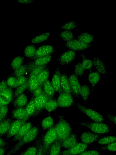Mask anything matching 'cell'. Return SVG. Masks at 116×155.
<instances>
[{"label":"cell","mask_w":116,"mask_h":155,"mask_svg":"<svg viewBox=\"0 0 116 155\" xmlns=\"http://www.w3.org/2000/svg\"><path fill=\"white\" fill-rule=\"evenodd\" d=\"M9 143L5 140L0 137V147H8L9 146Z\"/></svg>","instance_id":"57"},{"label":"cell","mask_w":116,"mask_h":155,"mask_svg":"<svg viewBox=\"0 0 116 155\" xmlns=\"http://www.w3.org/2000/svg\"><path fill=\"white\" fill-rule=\"evenodd\" d=\"M57 140V134L54 127L53 126L48 130L42 138V142L44 155L50 146Z\"/></svg>","instance_id":"5"},{"label":"cell","mask_w":116,"mask_h":155,"mask_svg":"<svg viewBox=\"0 0 116 155\" xmlns=\"http://www.w3.org/2000/svg\"><path fill=\"white\" fill-rule=\"evenodd\" d=\"M103 137L104 136L102 134L86 130L83 131L79 137L81 143L89 145Z\"/></svg>","instance_id":"8"},{"label":"cell","mask_w":116,"mask_h":155,"mask_svg":"<svg viewBox=\"0 0 116 155\" xmlns=\"http://www.w3.org/2000/svg\"><path fill=\"white\" fill-rule=\"evenodd\" d=\"M39 132V129L37 127H32L25 136L11 148L6 155L13 154L15 153L24 145L35 140L37 137Z\"/></svg>","instance_id":"1"},{"label":"cell","mask_w":116,"mask_h":155,"mask_svg":"<svg viewBox=\"0 0 116 155\" xmlns=\"http://www.w3.org/2000/svg\"><path fill=\"white\" fill-rule=\"evenodd\" d=\"M77 26L78 24L76 21H70L63 24L60 26L62 29L70 31L74 29Z\"/></svg>","instance_id":"46"},{"label":"cell","mask_w":116,"mask_h":155,"mask_svg":"<svg viewBox=\"0 0 116 155\" xmlns=\"http://www.w3.org/2000/svg\"><path fill=\"white\" fill-rule=\"evenodd\" d=\"M32 127V124L30 121L26 122L21 127L17 134L13 137L12 142H17L25 136Z\"/></svg>","instance_id":"18"},{"label":"cell","mask_w":116,"mask_h":155,"mask_svg":"<svg viewBox=\"0 0 116 155\" xmlns=\"http://www.w3.org/2000/svg\"><path fill=\"white\" fill-rule=\"evenodd\" d=\"M79 143L76 132H72L68 137L61 142L62 147L68 149L76 145Z\"/></svg>","instance_id":"16"},{"label":"cell","mask_w":116,"mask_h":155,"mask_svg":"<svg viewBox=\"0 0 116 155\" xmlns=\"http://www.w3.org/2000/svg\"><path fill=\"white\" fill-rule=\"evenodd\" d=\"M33 0H18L17 2L21 3H30L33 2Z\"/></svg>","instance_id":"59"},{"label":"cell","mask_w":116,"mask_h":155,"mask_svg":"<svg viewBox=\"0 0 116 155\" xmlns=\"http://www.w3.org/2000/svg\"><path fill=\"white\" fill-rule=\"evenodd\" d=\"M116 142V137L115 136H108L103 137L96 141L100 145H106Z\"/></svg>","instance_id":"36"},{"label":"cell","mask_w":116,"mask_h":155,"mask_svg":"<svg viewBox=\"0 0 116 155\" xmlns=\"http://www.w3.org/2000/svg\"><path fill=\"white\" fill-rule=\"evenodd\" d=\"M58 107L56 101L51 99L48 100L46 103L44 109L49 112L54 110Z\"/></svg>","instance_id":"41"},{"label":"cell","mask_w":116,"mask_h":155,"mask_svg":"<svg viewBox=\"0 0 116 155\" xmlns=\"http://www.w3.org/2000/svg\"><path fill=\"white\" fill-rule=\"evenodd\" d=\"M6 80H4L0 82V93L8 87Z\"/></svg>","instance_id":"56"},{"label":"cell","mask_w":116,"mask_h":155,"mask_svg":"<svg viewBox=\"0 0 116 155\" xmlns=\"http://www.w3.org/2000/svg\"><path fill=\"white\" fill-rule=\"evenodd\" d=\"M42 140V139L41 140H40L38 145V151L36 155H44L43 148Z\"/></svg>","instance_id":"54"},{"label":"cell","mask_w":116,"mask_h":155,"mask_svg":"<svg viewBox=\"0 0 116 155\" xmlns=\"http://www.w3.org/2000/svg\"><path fill=\"white\" fill-rule=\"evenodd\" d=\"M106 117L109 120L113 122L114 124L116 125V117L114 115L110 113H108L106 114Z\"/></svg>","instance_id":"55"},{"label":"cell","mask_w":116,"mask_h":155,"mask_svg":"<svg viewBox=\"0 0 116 155\" xmlns=\"http://www.w3.org/2000/svg\"><path fill=\"white\" fill-rule=\"evenodd\" d=\"M61 148V142L57 140L50 146L45 155H60Z\"/></svg>","instance_id":"21"},{"label":"cell","mask_w":116,"mask_h":155,"mask_svg":"<svg viewBox=\"0 0 116 155\" xmlns=\"http://www.w3.org/2000/svg\"><path fill=\"white\" fill-rule=\"evenodd\" d=\"M16 78L14 76L9 77L6 80L7 85L8 87L11 88H15Z\"/></svg>","instance_id":"49"},{"label":"cell","mask_w":116,"mask_h":155,"mask_svg":"<svg viewBox=\"0 0 116 155\" xmlns=\"http://www.w3.org/2000/svg\"><path fill=\"white\" fill-rule=\"evenodd\" d=\"M27 63L23 64L18 68L14 70L13 74L14 76L17 78L18 77L24 76L27 73Z\"/></svg>","instance_id":"45"},{"label":"cell","mask_w":116,"mask_h":155,"mask_svg":"<svg viewBox=\"0 0 116 155\" xmlns=\"http://www.w3.org/2000/svg\"><path fill=\"white\" fill-rule=\"evenodd\" d=\"M74 106L91 120L100 122L104 121V117L100 113L91 108L87 107L79 103L75 102Z\"/></svg>","instance_id":"4"},{"label":"cell","mask_w":116,"mask_h":155,"mask_svg":"<svg viewBox=\"0 0 116 155\" xmlns=\"http://www.w3.org/2000/svg\"><path fill=\"white\" fill-rule=\"evenodd\" d=\"M43 87L45 93L48 96L53 98L55 94V91L49 79L44 83L43 85Z\"/></svg>","instance_id":"30"},{"label":"cell","mask_w":116,"mask_h":155,"mask_svg":"<svg viewBox=\"0 0 116 155\" xmlns=\"http://www.w3.org/2000/svg\"><path fill=\"white\" fill-rule=\"evenodd\" d=\"M44 92L43 85H40L37 88L35 89L33 92V95L34 97L39 96Z\"/></svg>","instance_id":"51"},{"label":"cell","mask_w":116,"mask_h":155,"mask_svg":"<svg viewBox=\"0 0 116 155\" xmlns=\"http://www.w3.org/2000/svg\"><path fill=\"white\" fill-rule=\"evenodd\" d=\"M12 122L11 118H6L0 122V137L8 133Z\"/></svg>","instance_id":"23"},{"label":"cell","mask_w":116,"mask_h":155,"mask_svg":"<svg viewBox=\"0 0 116 155\" xmlns=\"http://www.w3.org/2000/svg\"><path fill=\"white\" fill-rule=\"evenodd\" d=\"M8 110V105L0 106V122L6 118Z\"/></svg>","instance_id":"47"},{"label":"cell","mask_w":116,"mask_h":155,"mask_svg":"<svg viewBox=\"0 0 116 155\" xmlns=\"http://www.w3.org/2000/svg\"><path fill=\"white\" fill-rule=\"evenodd\" d=\"M40 84L37 79V76L30 74L28 80V88L31 92H33Z\"/></svg>","instance_id":"29"},{"label":"cell","mask_w":116,"mask_h":155,"mask_svg":"<svg viewBox=\"0 0 116 155\" xmlns=\"http://www.w3.org/2000/svg\"><path fill=\"white\" fill-rule=\"evenodd\" d=\"M39 140H38L34 145L23 151L22 155H36L38 151Z\"/></svg>","instance_id":"39"},{"label":"cell","mask_w":116,"mask_h":155,"mask_svg":"<svg viewBox=\"0 0 116 155\" xmlns=\"http://www.w3.org/2000/svg\"><path fill=\"white\" fill-rule=\"evenodd\" d=\"M28 87V80L25 84L16 88L13 93L12 100H14L18 96L22 94Z\"/></svg>","instance_id":"42"},{"label":"cell","mask_w":116,"mask_h":155,"mask_svg":"<svg viewBox=\"0 0 116 155\" xmlns=\"http://www.w3.org/2000/svg\"><path fill=\"white\" fill-rule=\"evenodd\" d=\"M13 116L16 119L20 120L29 117L27 116L25 108L24 107L18 108L15 110L13 112Z\"/></svg>","instance_id":"32"},{"label":"cell","mask_w":116,"mask_h":155,"mask_svg":"<svg viewBox=\"0 0 116 155\" xmlns=\"http://www.w3.org/2000/svg\"><path fill=\"white\" fill-rule=\"evenodd\" d=\"M24 60V57L18 56L15 57L11 63V68L14 70L18 68L23 64Z\"/></svg>","instance_id":"33"},{"label":"cell","mask_w":116,"mask_h":155,"mask_svg":"<svg viewBox=\"0 0 116 155\" xmlns=\"http://www.w3.org/2000/svg\"><path fill=\"white\" fill-rule=\"evenodd\" d=\"M25 109L27 116L29 117L34 114L37 110L34 98L28 103Z\"/></svg>","instance_id":"34"},{"label":"cell","mask_w":116,"mask_h":155,"mask_svg":"<svg viewBox=\"0 0 116 155\" xmlns=\"http://www.w3.org/2000/svg\"><path fill=\"white\" fill-rule=\"evenodd\" d=\"M102 152L95 149L83 151L77 155H101Z\"/></svg>","instance_id":"48"},{"label":"cell","mask_w":116,"mask_h":155,"mask_svg":"<svg viewBox=\"0 0 116 155\" xmlns=\"http://www.w3.org/2000/svg\"><path fill=\"white\" fill-rule=\"evenodd\" d=\"M77 39L82 42L87 44L92 43L95 40L94 36L87 32L82 33L79 35Z\"/></svg>","instance_id":"24"},{"label":"cell","mask_w":116,"mask_h":155,"mask_svg":"<svg viewBox=\"0 0 116 155\" xmlns=\"http://www.w3.org/2000/svg\"><path fill=\"white\" fill-rule=\"evenodd\" d=\"M50 35V32H46L37 35L32 39L31 42L33 44L42 43L47 39Z\"/></svg>","instance_id":"31"},{"label":"cell","mask_w":116,"mask_h":155,"mask_svg":"<svg viewBox=\"0 0 116 155\" xmlns=\"http://www.w3.org/2000/svg\"><path fill=\"white\" fill-rule=\"evenodd\" d=\"M53 119L50 116H48L44 118L41 122V126L44 130H48L53 126Z\"/></svg>","instance_id":"35"},{"label":"cell","mask_w":116,"mask_h":155,"mask_svg":"<svg viewBox=\"0 0 116 155\" xmlns=\"http://www.w3.org/2000/svg\"><path fill=\"white\" fill-rule=\"evenodd\" d=\"M7 147H0V155H5L6 150Z\"/></svg>","instance_id":"58"},{"label":"cell","mask_w":116,"mask_h":155,"mask_svg":"<svg viewBox=\"0 0 116 155\" xmlns=\"http://www.w3.org/2000/svg\"><path fill=\"white\" fill-rule=\"evenodd\" d=\"M12 155V154H10V155Z\"/></svg>","instance_id":"61"},{"label":"cell","mask_w":116,"mask_h":155,"mask_svg":"<svg viewBox=\"0 0 116 155\" xmlns=\"http://www.w3.org/2000/svg\"><path fill=\"white\" fill-rule=\"evenodd\" d=\"M27 78L24 75L18 77L16 78V81L15 88L25 83L27 81Z\"/></svg>","instance_id":"50"},{"label":"cell","mask_w":116,"mask_h":155,"mask_svg":"<svg viewBox=\"0 0 116 155\" xmlns=\"http://www.w3.org/2000/svg\"><path fill=\"white\" fill-rule=\"evenodd\" d=\"M27 73H29L30 74L36 67L34 65L33 61H28V62L27 63Z\"/></svg>","instance_id":"53"},{"label":"cell","mask_w":116,"mask_h":155,"mask_svg":"<svg viewBox=\"0 0 116 155\" xmlns=\"http://www.w3.org/2000/svg\"><path fill=\"white\" fill-rule=\"evenodd\" d=\"M101 74L97 71H89L88 79L91 86V94L93 93L94 88L101 79Z\"/></svg>","instance_id":"20"},{"label":"cell","mask_w":116,"mask_h":155,"mask_svg":"<svg viewBox=\"0 0 116 155\" xmlns=\"http://www.w3.org/2000/svg\"><path fill=\"white\" fill-rule=\"evenodd\" d=\"M58 36L66 42L74 38V35L70 31L64 30L58 34Z\"/></svg>","instance_id":"40"},{"label":"cell","mask_w":116,"mask_h":155,"mask_svg":"<svg viewBox=\"0 0 116 155\" xmlns=\"http://www.w3.org/2000/svg\"><path fill=\"white\" fill-rule=\"evenodd\" d=\"M95 149L102 152L103 151H107L115 152L116 151V142L106 145H101Z\"/></svg>","instance_id":"43"},{"label":"cell","mask_w":116,"mask_h":155,"mask_svg":"<svg viewBox=\"0 0 116 155\" xmlns=\"http://www.w3.org/2000/svg\"><path fill=\"white\" fill-rule=\"evenodd\" d=\"M27 98L26 95L23 93L17 97L14 100V105L18 108L23 107L27 102Z\"/></svg>","instance_id":"28"},{"label":"cell","mask_w":116,"mask_h":155,"mask_svg":"<svg viewBox=\"0 0 116 155\" xmlns=\"http://www.w3.org/2000/svg\"><path fill=\"white\" fill-rule=\"evenodd\" d=\"M52 60L51 54H49L38 58L32 61L34 65L36 66H38L48 65Z\"/></svg>","instance_id":"26"},{"label":"cell","mask_w":116,"mask_h":155,"mask_svg":"<svg viewBox=\"0 0 116 155\" xmlns=\"http://www.w3.org/2000/svg\"><path fill=\"white\" fill-rule=\"evenodd\" d=\"M90 94L91 88L88 85L84 84L81 86L80 95L84 103H86L88 101Z\"/></svg>","instance_id":"27"},{"label":"cell","mask_w":116,"mask_h":155,"mask_svg":"<svg viewBox=\"0 0 116 155\" xmlns=\"http://www.w3.org/2000/svg\"><path fill=\"white\" fill-rule=\"evenodd\" d=\"M59 119L54 127L57 140L61 142L73 132V129L71 124L65 119L63 116H59Z\"/></svg>","instance_id":"2"},{"label":"cell","mask_w":116,"mask_h":155,"mask_svg":"<svg viewBox=\"0 0 116 155\" xmlns=\"http://www.w3.org/2000/svg\"><path fill=\"white\" fill-rule=\"evenodd\" d=\"M29 118V117H27L22 120L16 119L13 121L6 135L5 140H8L15 136L22 125L26 122Z\"/></svg>","instance_id":"12"},{"label":"cell","mask_w":116,"mask_h":155,"mask_svg":"<svg viewBox=\"0 0 116 155\" xmlns=\"http://www.w3.org/2000/svg\"><path fill=\"white\" fill-rule=\"evenodd\" d=\"M60 45H64L69 50L74 51H80L89 49L94 45L93 43L85 44L77 39L74 38L65 43L59 44Z\"/></svg>","instance_id":"6"},{"label":"cell","mask_w":116,"mask_h":155,"mask_svg":"<svg viewBox=\"0 0 116 155\" xmlns=\"http://www.w3.org/2000/svg\"><path fill=\"white\" fill-rule=\"evenodd\" d=\"M74 98L71 94L63 92L60 94L56 101L58 107L62 108H69L74 106Z\"/></svg>","instance_id":"9"},{"label":"cell","mask_w":116,"mask_h":155,"mask_svg":"<svg viewBox=\"0 0 116 155\" xmlns=\"http://www.w3.org/2000/svg\"><path fill=\"white\" fill-rule=\"evenodd\" d=\"M68 77L72 96L74 98H80V91L81 85L78 77L72 72Z\"/></svg>","instance_id":"7"},{"label":"cell","mask_w":116,"mask_h":155,"mask_svg":"<svg viewBox=\"0 0 116 155\" xmlns=\"http://www.w3.org/2000/svg\"><path fill=\"white\" fill-rule=\"evenodd\" d=\"M48 65L41 66H36L30 74H34L37 76Z\"/></svg>","instance_id":"52"},{"label":"cell","mask_w":116,"mask_h":155,"mask_svg":"<svg viewBox=\"0 0 116 155\" xmlns=\"http://www.w3.org/2000/svg\"><path fill=\"white\" fill-rule=\"evenodd\" d=\"M36 48L33 45H27L24 49V56L28 59L33 57L35 55Z\"/></svg>","instance_id":"38"},{"label":"cell","mask_w":116,"mask_h":155,"mask_svg":"<svg viewBox=\"0 0 116 155\" xmlns=\"http://www.w3.org/2000/svg\"><path fill=\"white\" fill-rule=\"evenodd\" d=\"M77 56V52L68 50L59 55L57 59V61L58 63L61 66L66 65L74 60Z\"/></svg>","instance_id":"11"},{"label":"cell","mask_w":116,"mask_h":155,"mask_svg":"<svg viewBox=\"0 0 116 155\" xmlns=\"http://www.w3.org/2000/svg\"><path fill=\"white\" fill-rule=\"evenodd\" d=\"M73 124H77L89 128L93 132L103 134L111 132L110 127L103 122H98L92 120L79 122H72Z\"/></svg>","instance_id":"3"},{"label":"cell","mask_w":116,"mask_h":155,"mask_svg":"<svg viewBox=\"0 0 116 155\" xmlns=\"http://www.w3.org/2000/svg\"><path fill=\"white\" fill-rule=\"evenodd\" d=\"M57 49L49 45H42L36 49L35 55L32 58L28 59V61H34L37 58L49 54H54Z\"/></svg>","instance_id":"10"},{"label":"cell","mask_w":116,"mask_h":155,"mask_svg":"<svg viewBox=\"0 0 116 155\" xmlns=\"http://www.w3.org/2000/svg\"><path fill=\"white\" fill-rule=\"evenodd\" d=\"M85 70L83 67L81 62L77 61L76 64L73 72L78 77H82L84 75Z\"/></svg>","instance_id":"44"},{"label":"cell","mask_w":116,"mask_h":155,"mask_svg":"<svg viewBox=\"0 0 116 155\" xmlns=\"http://www.w3.org/2000/svg\"><path fill=\"white\" fill-rule=\"evenodd\" d=\"M50 68L47 66L37 75V79L40 85L44 83L48 79L50 75Z\"/></svg>","instance_id":"25"},{"label":"cell","mask_w":116,"mask_h":155,"mask_svg":"<svg viewBox=\"0 0 116 155\" xmlns=\"http://www.w3.org/2000/svg\"><path fill=\"white\" fill-rule=\"evenodd\" d=\"M82 58L81 64L85 70H89V71H92V68L93 66L92 61L87 58L83 52L80 54Z\"/></svg>","instance_id":"37"},{"label":"cell","mask_w":116,"mask_h":155,"mask_svg":"<svg viewBox=\"0 0 116 155\" xmlns=\"http://www.w3.org/2000/svg\"><path fill=\"white\" fill-rule=\"evenodd\" d=\"M53 99L48 96L44 92L41 95L34 98L36 109L37 111H40L44 108L47 102L49 100Z\"/></svg>","instance_id":"17"},{"label":"cell","mask_w":116,"mask_h":155,"mask_svg":"<svg viewBox=\"0 0 116 155\" xmlns=\"http://www.w3.org/2000/svg\"><path fill=\"white\" fill-rule=\"evenodd\" d=\"M23 151L21 152L20 153H19L18 155H22V153H23Z\"/></svg>","instance_id":"60"},{"label":"cell","mask_w":116,"mask_h":155,"mask_svg":"<svg viewBox=\"0 0 116 155\" xmlns=\"http://www.w3.org/2000/svg\"></svg>","instance_id":"62"},{"label":"cell","mask_w":116,"mask_h":155,"mask_svg":"<svg viewBox=\"0 0 116 155\" xmlns=\"http://www.w3.org/2000/svg\"><path fill=\"white\" fill-rule=\"evenodd\" d=\"M60 86L63 92L72 94L68 76L64 70L61 71Z\"/></svg>","instance_id":"19"},{"label":"cell","mask_w":116,"mask_h":155,"mask_svg":"<svg viewBox=\"0 0 116 155\" xmlns=\"http://www.w3.org/2000/svg\"><path fill=\"white\" fill-rule=\"evenodd\" d=\"M13 88L8 87L0 93V106L8 105L12 101Z\"/></svg>","instance_id":"15"},{"label":"cell","mask_w":116,"mask_h":155,"mask_svg":"<svg viewBox=\"0 0 116 155\" xmlns=\"http://www.w3.org/2000/svg\"><path fill=\"white\" fill-rule=\"evenodd\" d=\"M92 61L93 65L95 68L97 72L102 75L106 74V69L105 64L100 58L95 57Z\"/></svg>","instance_id":"22"},{"label":"cell","mask_w":116,"mask_h":155,"mask_svg":"<svg viewBox=\"0 0 116 155\" xmlns=\"http://www.w3.org/2000/svg\"><path fill=\"white\" fill-rule=\"evenodd\" d=\"M61 72L60 67L58 66L55 71L50 82L55 92L60 94L63 92L60 86Z\"/></svg>","instance_id":"14"},{"label":"cell","mask_w":116,"mask_h":155,"mask_svg":"<svg viewBox=\"0 0 116 155\" xmlns=\"http://www.w3.org/2000/svg\"><path fill=\"white\" fill-rule=\"evenodd\" d=\"M88 145L81 143H78L74 147L61 151L60 155H77L86 150Z\"/></svg>","instance_id":"13"}]
</instances>
